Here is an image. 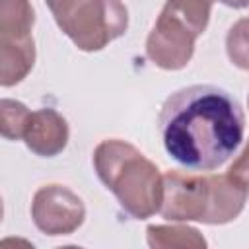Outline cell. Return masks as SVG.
I'll use <instances>...</instances> for the list:
<instances>
[{
	"instance_id": "cell-13",
	"label": "cell",
	"mask_w": 249,
	"mask_h": 249,
	"mask_svg": "<svg viewBox=\"0 0 249 249\" xmlns=\"http://www.w3.org/2000/svg\"><path fill=\"white\" fill-rule=\"evenodd\" d=\"M226 45H228V54H230V60L235 62L239 68H247V41H245V27L241 29L239 33V41H235V37L231 33H228V39H226Z\"/></svg>"
},
{
	"instance_id": "cell-5",
	"label": "cell",
	"mask_w": 249,
	"mask_h": 249,
	"mask_svg": "<svg viewBox=\"0 0 249 249\" xmlns=\"http://www.w3.org/2000/svg\"><path fill=\"white\" fill-rule=\"evenodd\" d=\"M31 218L45 235H70L86 218L82 198L64 185H45L33 195Z\"/></svg>"
},
{
	"instance_id": "cell-14",
	"label": "cell",
	"mask_w": 249,
	"mask_h": 249,
	"mask_svg": "<svg viewBox=\"0 0 249 249\" xmlns=\"http://www.w3.org/2000/svg\"><path fill=\"white\" fill-rule=\"evenodd\" d=\"M218 2H222L230 8H245L247 6V0H218Z\"/></svg>"
},
{
	"instance_id": "cell-10",
	"label": "cell",
	"mask_w": 249,
	"mask_h": 249,
	"mask_svg": "<svg viewBox=\"0 0 249 249\" xmlns=\"http://www.w3.org/2000/svg\"><path fill=\"white\" fill-rule=\"evenodd\" d=\"M33 23L29 0H0V37H27Z\"/></svg>"
},
{
	"instance_id": "cell-12",
	"label": "cell",
	"mask_w": 249,
	"mask_h": 249,
	"mask_svg": "<svg viewBox=\"0 0 249 249\" xmlns=\"http://www.w3.org/2000/svg\"><path fill=\"white\" fill-rule=\"evenodd\" d=\"M31 111L18 99H0V136L6 140L23 138Z\"/></svg>"
},
{
	"instance_id": "cell-2",
	"label": "cell",
	"mask_w": 249,
	"mask_h": 249,
	"mask_svg": "<svg viewBox=\"0 0 249 249\" xmlns=\"http://www.w3.org/2000/svg\"><path fill=\"white\" fill-rule=\"evenodd\" d=\"M245 202L247 167L241 152L237 165L224 175L167 171L158 212L169 222L228 224L243 212Z\"/></svg>"
},
{
	"instance_id": "cell-3",
	"label": "cell",
	"mask_w": 249,
	"mask_h": 249,
	"mask_svg": "<svg viewBox=\"0 0 249 249\" xmlns=\"http://www.w3.org/2000/svg\"><path fill=\"white\" fill-rule=\"evenodd\" d=\"M93 167L99 181L132 218L146 220L160 210L163 175L130 142L119 138L99 142L93 150Z\"/></svg>"
},
{
	"instance_id": "cell-7",
	"label": "cell",
	"mask_w": 249,
	"mask_h": 249,
	"mask_svg": "<svg viewBox=\"0 0 249 249\" xmlns=\"http://www.w3.org/2000/svg\"><path fill=\"white\" fill-rule=\"evenodd\" d=\"M68 136L70 130L66 119L51 107L33 111L23 132L25 146L41 158L58 156L66 148Z\"/></svg>"
},
{
	"instance_id": "cell-15",
	"label": "cell",
	"mask_w": 249,
	"mask_h": 249,
	"mask_svg": "<svg viewBox=\"0 0 249 249\" xmlns=\"http://www.w3.org/2000/svg\"><path fill=\"white\" fill-rule=\"evenodd\" d=\"M2 216H4V204H2V196H0V222H2Z\"/></svg>"
},
{
	"instance_id": "cell-1",
	"label": "cell",
	"mask_w": 249,
	"mask_h": 249,
	"mask_svg": "<svg viewBox=\"0 0 249 249\" xmlns=\"http://www.w3.org/2000/svg\"><path fill=\"white\" fill-rule=\"evenodd\" d=\"M158 124L171 160L187 169L212 171L241 146L245 115L230 91L196 84L173 91L163 101Z\"/></svg>"
},
{
	"instance_id": "cell-9",
	"label": "cell",
	"mask_w": 249,
	"mask_h": 249,
	"mask_svg": "<svg viewBox=\"0 0 249 249\" xmlns=\"http://www.w3.org/2000/svg\"><path fill=\"white\" fill-rule=\"evenodd\" d=\"M148 245L154 249H171V247H206V239L196 228L191 226H148Z\"/></svg>"
},
{
	"instance_id": "cell-8",
	"label": "cell",
	"mask_w": 249,
	"mask_h": 249,
	"mask_svg": "<svg viewBox=\"0 0 249 249\" xmlns=\"http://www.w3.org/2000/svg\"><path fill=\"white\" fill-rule=\"evenodd\" d=\"M35 64L33 37H0V86L19 84Z\"/></svg>"
},
{
	"instance_id": "cell-4",
	"label": "cell",
	"mask_w": 249,
	"mask_h": 249,
	"mask_svg": "<svg viewBox=\"0 0 249 249\" xmlns=\"http://www.w3.org/2000/svg\"><path fill=\"white\" fill-rule=\"evenodd\" d=\"M60 31L86 53L124 35L128 12L121 0H45Z\"/></svg>"
},
{
	"instance_id": "cell-11",
	"label": "cell",
	"mask_w": 249,
	"mask_h": 249,
	"mask_svg": "<svg viewBox=\"0 0 249 249\" xmlns=\"http://www.w3.org/2000/svg\"><path fill=\"white\" fill-rule=\"evenodd\" d=\"M214 0H165V10L183 19L198 37L204 33Z\"/></svg>"
},
{
	"instance_id": "cell-6",
	"label": "cell",
	"mask_w": 249,
	"mask_h": 249,
	"mask_svg": "<svg viewBox=\"0 0 249 249\" xmlns=\"http://www.w3.org/2000/svg\"><path fill=\"white\" fill-rule=\"evenodd\" d=\"M198 35L177 16L161 8L146 39V56L163 70L185 68L195 53Z\"/></svg>"
}]
</instances>
